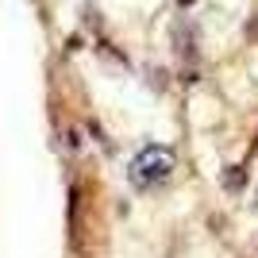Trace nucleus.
<instances>
[{
    "label": "nucleus",
    "mask_w": 258,
    "mask_h": 258,
    "mask_svg": "<svg viewBox=\"0 0 258 258\" xmlns=\"http://www.w3.org/2000/svg\"><path fill=\"white\" fill-rule=\"evenodd\" d=\"M170 170H173V151L170 147H143L139 158L131 162V181L147 189V185H158Z\"/></svg>",
    "instance_id": "nucleus-1"
},
{
    "label": "nucleus",
    "mask_w": 258,
    "mask_h": 258,
    "mask_svg": "<svg viewBox=\"0 0 258 258\" xmlns=\"http://www.w3.org/2000/svg\"><path fill=\"white\" fill-rule=\"evenodd\" d=\"M181 4H189V0H181Z\"/></svg>",
    "instance_id": "nucleus-2"
},
{
    "label": "nucleus",
    "mask_w": 258,
    "mask_h": 258,
    "mask_svg": "<svg viewBox=\"0 0 258 258\" xmlns=\"http://www.w3.org/2000/svg\"><path fill=\"white\" fill-rule=\"evenodd\" d=\"M254 205H258V201H254Z\"/></svg>",
    "instance_id": "nucleus-3"
}]
</instances>
